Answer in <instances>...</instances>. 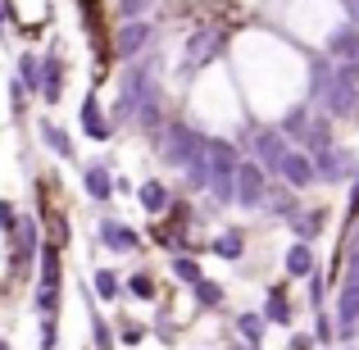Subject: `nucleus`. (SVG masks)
Masks as SVG:
<instances>
[{"mask_svg": "<svg viewBox=\"0 0 359 350\" xmlns=\"http://www.w3.org/2000/svg\"><path fill=\"white\" fill-rule=\"evenodd\" d=\"M118 9H123V14H141V9H146V0H123Z\"/></svg>", "mask_w": 359, "mask_h": 350, "instance_id": "4", "label": "nucleus"}, {"mask_svg": "<svg viewBox=\"0 0 359 350\" xmlns=\"http://www.w3.org/2000/svg\"><path fill=\"white\" fill-rule=\"evenodd\" d=\"M87 132L91 137H105V119L96 114V100H87Z\"/></svg>", "mask_w": 359, "mask_h": 350, "instance_id": "2", "label": "nucleus"}, {"mask_svg": "<svg viewBox=\"0 0 359 350\" xmlns=\"http://www.w3.org/2000/svg\"><path fill=\"white\" fill-rule=\"evenodd\" d=\"M141 36H146V27H123L118 32V55H132L141 46Z\"/></svg>", "mask_w": 359, "mask_h": 350, "instance_id": "1", "label": "nucleus"}, {"mask_svg": "<svg viewBox=\"0 0 359 350\" xmlns=\"http://www.w3.org/2000/svg\"><path fill=\"white\" fill-rule=\"evenodd\" d=\"M141 201H146L150 210H159V205H164V187H159V182H150L146 191H141Z\"/></svg>", "mask_w": 359, "mask_h": 350, "instance_id": "3", "label": "nucleus"}]
</instances>
